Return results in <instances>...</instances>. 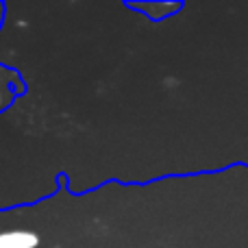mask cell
<instances>
[{"mask_svg":"<svg viewBox=\"0 0 248 248\" xmlns=\"http://www.w3.org/2000/svg\"><path fill=\"white\" fill-rule=\"evenodd\" d=\"M39 235L35 231L26 229H11V231L0 233V248H37Z\"/></svg>","mask_w":248,"mask_h":248,"instance_id":"2","label":"cell"},{"mask_svg":"<svg viewBox=\"0 0 248 248\" xmlns=\"http://www.w3.org/2000/svg\"><path fill=\"white\" fill-rule=\"evenodd\" d=\"M26 92V83L17 70L0 63V113H4L22 94Z\"/></svg>","mask_w":248,"mask_h":248,"instance_id":"1","label":"cell"},{"mask_svg":"<svg viewBox=\"0 0 248 248\" xmlns=\"http://www.w3.org/2000/svg\"><path fill=\"white\" fill-rule=\"evenodd\" d=\"M4 17H7V9H4V4L0 2V31H2V24H4Z\"/></svg>","mask_w":248,"mask_h":248,"instance_id":"3","label":"cell"}]
</instances>
